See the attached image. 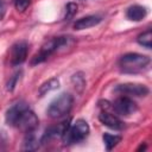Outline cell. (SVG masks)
Listing matches in <instances>:
<instances>
[{
  "instance_id": "obj_9",
  "label": "cell",
  "mask_w": 152,
  "mask_h": 152,
  "mask_svg": "<svg viewBox=\"0 0 152 152\" xmlns=\"http://www.w3.org/2000/svg\"><path fill=\"white\" fill-rule=\"evenodd\" d=\"M118 91L128 94V95H134V96H146L150 90L144 84H137V83H125L120 84L116 88Z\"/></svg>"
},
{
  "instance_id": "obj_2",
  "label": "cell",
  "mask_w": 152,
  "mask_h": 152,
  "mask_svg": "<svg viewBox=\"0 0 152 152\" xmlns=\"http://www.w3.org/2000/svg\"><path fill=\"white\" fill-rule=\"evenodd\" d=\"M89 131L90 129H89L88 122L83 119H78L74 124L69 125V127L62 135V139H63L64 144H66V145L76 144V142L84 140L88 137Z\"/></svg>"
},
{
  "instance_id": "obj_15",
  "label": "cell",
  "mask_w": 152,
  "mask_h": 152,
  "mask_svg": "<svg viewBox=\"0 0 152 152\" xmlns=\"http://www.w3.org/2000/svg\"><path fill=\"white\" fill-rule=\"evenodd\" d=\"M102 139H103V142H104V146H106L107 151H110L112 148H114L121 141L120 135H114V134H109V133H104Z\"/></svg>"
},
{
  "instance_id": "obj_18",
  "label": "cell",
  "mask_w": 152,
  "mask_h": 152,
  "mask_svg": "<svg viewBox=\"0 0 152 152\" xmlns=\"http://www.w3.org/2000/svg\"><path fill=\"white\" fill-rule=\"evenodd\" d=\"M77 12V5L75 2H69L65 7V19H71Z\"/></svg>"
},
{
  "instance_id": "obj_14",
  "label": "cell",
  "mask_w": 152,
  "mask_h": 152,
  "mask_svg": "<svg viewBox=\"0 0 152 152\" xmlns=\"http://www.w3.org/2000/svg\"><path fill=\"white\" fill-rule=\"evenodd\" d=\"M58 87H59V81H58L57 78H50V80H48L46 82H44V83L39 87V89H38V95H39V96H44L45 94H48V93H50V91L57 89Z\"/></svg>"
},
{
  "instance_id": "obj_20",
  "label": "cell",
  "mask_w": 152,
  "mask_h": 152,
  "mask_svg": "<svg viewBox=\"0 0 152 152\" xmlns=\"http://www.w3.org/2000/svg\"><path fill=\"white\" fill-rule=\"evenodd\" d=\"M30 5V0H14V6L18 11H25Z\"/></svg>"
},
{
  "instance_id": "obj_3",
  "label": "cell",
  "mask_w": 152,
  "mask_h": 152,
  "mask_svg": "<svg viewBox=\"0 0 152 152\" xmlns=\"http://www.w3.org/2000/svg\"><path fill=\"white\" fill-rule=\"evenodd\" d=\"M74 103V97L69 93H62L59 96H57L48 107V115L52 119H58L64 115H66Z\"/></svg>"
},
{
  "instance_id": "obj_13",
  "label": "cell",
  "mask_w": 152,
  "mask_h": 152,
  "mask_svg": "<svg viewBox=\"0 0 152 152\" xmlns=\"http://www.w3.org/2000/svg\"><path fill=\"white\" fill-rule=\"evenodd\" d=\"M39 140L37 139L36 134H34V131L33 132H28L26 133V137L23 141V150H26V151H34V150H38L39 147Z\"/></svg>"
},
{
  "instance_id": "obj_1",
  "label": "cell",
  "mask_w": 152,
  "mask_h": 152,
  "mask_svg": "<svg viewBox=\"0 0 152 152\" xmlns=\"http://www.w3.org/2000/svg\"><path fill=\"white\" fill-rule=\"evenodd\" d=\"M150 62L151 59L148 56L135 53V52H129V53L124 55L120 58L119 66L124 72L133 74V72H138L145 69L150 64Z\"/></svg>"
},
{
  "instance_id": "obj_12",
  "label": "cell",
  "mask_w": 152,
  "mask_h": 152,
  "mask_svg": "<svg viewBox=\"0 0 152 152\" xmlns=\"http://www.w3.org/2000/svg\"><path fill=\"white\" fill-rule=\"evenodd\" d=\"M146 8L144 6H140V5H133L131 7H128L127 12H126V17L129 19V20H133V21H140L142 20L145 17H146Z\"/></svg>"
},
{
  "instance_id": "obj_6",
  "label": "cell",
  "mask_w": 152,
  "mask_h": 152,
  "mask_svg": "<svg viewBox=\"0 0 152 152\" xmlns=\"http://www.w3.org/2000/svg\"><path fill=\"white\" fill-rule=\"evenodd\" d=\"M38 118L37 115L30 109L27 108L20 116L18 124H17V127L20 128L21 131H24L25 133H28V132H33L37 127H38Z\"/></svg>"
},
{
  "instance_id": "obj_21",
  "label": "cell",
  "mask_w": 152,
  "mask_h": 152,
  "mask_svg": "<svg viewBox=\"0 0 152 152\" xmlns=\"http://www.w3.org/2000/svg\"><path fill=\"white\" fill-rule=\"evenodd\" d=\"M5 13H6V5H5V2L2 0H0V20L4 19Z\"/></svg>"
},
{
  "instance_id": "obj_19",
  "label": "cell",
  "mask_w": 152,
  "mask_h": 152,
  "mask_svg": "<svg viewBox=\"0 0 152 152\" xmlns=\"http://www.w3.org/2000/svg\"><path fill=\"white\" fill-rule=\"evenodd\" d=\"M20 75H21V71H18V72H15V74L10 78V81H8V83H7V90H8V91H12V90L14 89V87H15L18 80L20 78Z\"/></svg>"
},
{
  "instance_id": "obj_17",
  "label": "cell",
  "mask_w": 152,
  "mask_h": 152,
  "mask_svg": "<svg viewBox=\"0 0 152 152\" xmlns=\"http://www.w3.org/2000/svg\"><path fill=\"white\" fill-rule=\"evenodd\" d=\"M71 82H72L75 89H76L77 91H80V93H81V91L83 90V88L86 87V78H84V76H83L82 72H76V74H74L72 77H71Z\"/></svg>"
},
{
  "instance_id": "obj_11",
  "label": "cell",
  "mask_w": 152,
  "mask_h": 152,
  "mask_svg": "<svg viewBox=\"0 0 152 152\" xmlns=\"http://www.w3.org/2000/svg\"><path fill=\"white\" fill-rule=\"evenodd\" d=\"M102 18L99 17V15H87V17H83L81 19H78L75 24H74V28L75 30H86V28H89V27H93V26H96L99 23H101Z\"/></svg>"
},
{
  "instance_id": "obj_16",
  "label": "cell",
  "mask_w": 152,
  "mask_h": 152,
  "mask_svg": "<svg viewBox=\"0 0 152 152\" xmlns=\"http://www.w3.org/2000/svg\"><path fill=\"white\" fill-rule=\"evenodd\" d=\"M137 40H138V43L140 45H142V46H145L147 49H151L152 48V31L148 28L147 31L142 32L141 34L138 36Z\"/></svg>"
},
{
  "instance_id": "obj_22",
  "label": "cell",
  "mask_w": 152,
  "mask_h": 152,
  "mask_svg": "<svg viewBox=\"0 0 152 152\" xmlns=\"http://www.w3.org/2000/svg\"><path fill=\"white\" fill-rule=\"evenodd\" d=\"M145 148H146V146H145V145H144V146L141 145V146H140V147L138 148V151H140V150H145Z\"/></svg>"
},
{
  "instance_id": "obj_4",
  "label": "cell",
  "mask_w": 152,
  "mask_h": 152,
  "mask_svg": "<svg viewBox=\"0 0 152 152\" xmlns=\"http://www.w3.org/2000/svg\"><path fill=\"white\" fill-rule=\"evenodd\" d=\"M70 42V37H55L52 39H50L48 43H45L42 49L39 50L38 53L34 55V57L31 61V64H39L42 62H44L45 59H48L55 51H57L58 49L68 45Z\"/></svg>"
},
{
  "instance_id": "obj_5",
  "label": "cell",
  "mask_w": 152,
  "mask_h": 152,
  "mask_svg": "<svg viewBox=\"0 0 152 152\" xmlns=\"http://www.w3.org/2000/svg\"><path fill=\"white\" fill-rule=\"evenodd\" d=\"M112 107H113V109L115 110L116 114L122 115V116H128V115L133 114L138 108L137 103L127 96H121V97L116 99L113 102Z\"/></svg>"
},
{
  "instance_id": "obj_10",
  "label": "cell",
  "mask_w": 152,
  "mask_h": 152,
  "mask_svg": "<svg viewBox=\"0 0 152 152\" xmlns=\"http://www.w3.org/2000/svg\"><path fill=\"white\" fill-rule=\"evenodd\" d=\"M99 120L107 127L109 128H113V129H116V131H120L124 128V122L115 115L110 114V113H107V112H102L100 115H99Z\"/></svg>"
},
{
  "instance_id": "obj_7",
  "label": "cell",
  "mask_w": 152,
  "mask_h": 152,
  "mask_svg": "<svg viewBox=\"0 0 152 152\" xmlns=\"http://www.w3.org/2000/svg\"><path fill=\"white\" fill-rule=\"evenodd\" d=\"M27 108H30L28 104H27L26 102H23V101L17 102V103H14L12 107H10L8 110L6 112V116H5L7 125L13 126V127H17V124H18V121H19L21 114H23Z\"/></svg>"
},
{
  "instance_id": "obj_8",
  "label": "cell",
  "mask_w": 152,
  "mask_h": 152,
  "mask_svg": "<svg viewBox=\"0 0 152 152\" xmlns=\"http://www.w3.org/2000/svg\"><path fill=\"white\" fill-rule=\"evenodd\" d=\"M26 57H27V43L26 42H18L11 48V52H10L11 64L19 65L23 62H25Z\"/></svg>"
}]
</instances>
